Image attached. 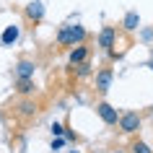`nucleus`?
Wrapping results in <instances>:
<instances>
[{
  "mask_svg": "<svg viewBox=\"0 0 153 153\" xmlns=\"http://www.w3.org/2000/svg\"><path fill=\"white\" fill-rule=\"evenodd\" d=\"M86 42V29L83 26H62L57 34V44L60 47H75Z\"/></svg>",
  "mask_w": 153,
  "mask_h": 153,
  "instance_id": "f257e3e1",
  "label": "nucleus"
},
{
  "mask_svg": "<svg viewBox=\"0 0 153 153\" xmlns=\"http://www.w3.org/2000/svg\"><path fill=\"white\" fill-rule=\"evenodd\" d=\"M117 125H120V130L125 132V135H132V132H137V130H140L143 120H140V114H137V112H125V114L120 117V122H117Z\"/></svg>",
  "mask_w": 153,
  "mask_h": 153,
  "instance_id": "f03ea898",
  "label": "nucleus"
},
{
  "mask_svg": "<svg viewBox=\"0 0 153 153\" xmlns=\"http://www.w3.org/2000/svg\"><path fill=\"white\" fill-rule=\"evenodd\" d=\"M13 114L21 117V120H34V117L39 114V104L31 101V99H24V101H18V104L13 106Z\"/></svg>",
  "mask_w": 153,
  "mask_h": 153,
  "instance_id": "7ed1b4c3",
  "label": "nucleus"
},
{
  "mask_svg": "<svg viewBox=\"0 0 153 153\" xmlns=\"http://www.w3.org/2000/svg\"><path fill=\"white\" fill-rule=\"evenodd\" d=\"M96 112H99V117H101L106 125H117V122H120V117H122V114L117 112L112 104H106V101H99V104H96Z\"/></svg>",
  "mask_w": 153,
  "mask_h": 153,
  "instance_id": "20e7f679",
  "label": "nucleus"
},
{
  "mask_svg": "<svg viewBox=\"0 0 153 153\" xmlns=\"http://www.w3.org/2000/svg\"><path fill=\"white\" fill-rule=\"evenodd\" d=\"M114 42H117V29H114V26H104L101 34H99V47L101 49H112Z\"/></svg>",
  "mask_w": 153,
  "mask_h": 153,
  "instance_id": "39448f33",
  "label": "nucleus"
},
{
  "mask_svg": "<svg viewBox=\"0 0 153 153\" xmlns=\"http://www.w3.org/2000/svg\"><path fill=\"white\" fill-rule=\"evenodd\" d=\"M70 65H81V62H86L88 60V44L83 42V44H75V47L70 49Z\"/></svg>",
  "mask_w": 153,
  "mask_h": 153,
  "instance_id": "423d86ee",
  "label": "nucleus"
},
{
  "mask_svg": "<svg viewBox=\"0 0 153 153\" xmlns=\"http://www.w3.org/2000/svg\"><path fill=\"white\" fill-rule=\"evenodd\" d=\"M109 83H112V68L99 70L96 73V91L99 94H106V91H109Z\"/></svg>",
  "mask_w": 153,
  "mask_h": 153,
  "instance_id": "0eeeda50",
  "label": "nucleus"
},
{
  "mask_svg": "<svg viewBox=\"0 0 153 153\" xmlns=\"http://www.w3.org/2000/svg\"><path fill=\"white\" fill-rule=\"evenodd\" d=\"M16 75L18 78H34V62L31 60H21L16 65Z\"/></svg>",
  "mask_w": 153,
  "mask_h": 153,
  "instance_id": "6e6552de",
  "label": "nucleus"
},
{
  "mask_svg": "<svg viewBox=\"0 0 153 153\" xmlns=\"http://www.w3.org/2000/svg\"><path fill=\"white\" fill-rule=\"evenodd\" d=\"M16 91L24 96L34 94V78H16Z\"/></svg>",
  "mask_w": 153,
  "mask_h": 153,
  "instance_id": "1a4fd4ad",
  "label": "nucleus"
},
{
  "mask_svg": "<svg viewBox=\"0 0 153 153\" xmlns=\"http://www.w3.org/2000/svg\"><path fill=\"white\" fill-rule=\"evenodd\" d=\"M42 13H44V8H42V3H39V0H34L31 5L26 8V18H29V21H34V24H36V21L42 18Z\"/></svg>",
  "mask_w": 153,
  "mask_h": 153,
  "instance_id": "9d476101",
  "label": "nucleus"
},
{
  "mask_svg": "<svg viewBox=\"0 0 153 153\" xmlns=\"http://www.w3.org/2000/svg\"><path fill=\"white\" fill-rule=\"evenodd\" d=\"M16 39H18V26H8V29L3 31V44H5V47H10Z\"/></svg>",
  "mask_w": 153,
  "mask_h": 153,
  "instance_id": "9b49d317",
  "label": "nucleus"
},
{
  "mask_svg": "<svg viewBox=\"0 0 153 153\" xmlns=\"http://www.w3.org/2000/svg\"><path fill=\"white\" fill-rule=\"evenodd\" d=\"M135 26H137V13L130 10L127 16H125V29H135Z\"/></svg>",
  "mask_w": 153,
  "mask_h": 153,
  "instance_id": "f8f14e48",
  "label": "nucleus"
},
{
  "mask_svg": "<svg viewBox=\"0 0 153 153\" xmlns=\"http://www.w3.org/2000/svg\"><path fill=\"white\" fill-rule=\"evenodd\" d=\"M132 153H151V148H148L143 140H135V143H132Z\"/></svg>",
  "mask_w": 153,
  "mask_h": 153,
  "instance_id": "ddd939ff",
  "label": "nucleus"
},
{
  "mask_svg": "<svg viewBox=\"0 0 153 153\" xmlns=\"http://www.w3.org/2000/svg\"><path fill=\"white\" fill-rule=\"evenodd\" d=\"M75 68H78V75H81V78L91 73V65H88V60H86V62H81V65H75Z\"/></svg>",
  "mask_w": 153,
  "mask_h": 153,
  "instance_id": "4468645a",
  "label": "nucleus"
},
{
  "mask_svg": "<svg viewBox=\"0 0 153 153\" xmlns=\"http://www.w3.org/2000/svg\"><path fill=\"white\" fill-rule=\"evenodd\" d=\"M52 132H55V135L60 137V135H62V132H65V130H62V125H57V122H55V125H52Z\"/></svg>",
  "mask_w": 153,
  "mask_h": 153,
  "instance_id": "2eb2a0df",
  "label": "nucleus"
},
{
  "mask_svg": "<svg viewBox=\"0 0 153 153\" xmlns=\"http://www.w3.org/2000/svg\"><path fill=\"white\" fill-rule=\"evenodd\" d=\"M73 153H75V151H73Z\"/></svg>",
  "mask_w": 153,
  "mask_h": 153,
  "instance_id": "dca6fc26",
  "label": "nucleus"
}]
</instances>
